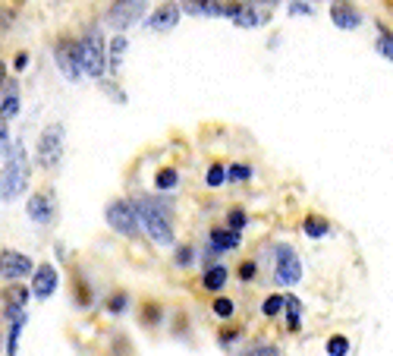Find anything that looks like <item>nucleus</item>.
<instances>
[{"instance_id":"obj_18","label":"nucleus","mask_w":393,"mask_h":356,"mask_svg":"<svg viewBox=\"0 0 393 356\" xmlns=\"http://www.w3.org/2000/svg\"><path fill=\"white\" fill-rule=\"evenodd\" d=\"M201 284H205V290H221L223 284H227V268H211V271L201 278Z\"/></svg>"},{"instance_id":"obj_26","label":"nucleus","mask_w":393,"mask_h":356,"mask_svg":"<svg viewBox=\"0 0 393 356\" xmlns=\"http://www.w3.org/2000/svg\"><path fill=\"white\" fill-rule=\"evenodd\" d=\"M177 171H161L157 173V190H170V186H177Z\"/></svg>"},{"instance_id":"obj_28","label":"nucleus","mask_w":393,"mask_h":356,"mask_svg":"<svg viewBox=\"0 0 393 356\" xmlns=\"http://www.w3.org/2000/svg\"><path fill=\"white\" fill-rule=\"evenodd\" d=\"M227 173H230V180H239V183H243V180H249L252 171H249V167H243V164H233Z\"/></svg>"},{"instance_id":"obj_30","label":"nucleus","mask_w":393,"mask_h":356,"mask_svg":"<svg viewBox=\"0 0 393 356\" xmlns=\"http://www.w3.org/2000/svg\"><path fill=\"white\" fill-rule=\"evenodd\" d=\"M19 328H23V318H19L16 325H13V331H10V344H6V350L10 353H16V340H19Z\"/></svg>"},{"instance_id":"obj_14","label":"nucleus","mask_w":393,"mask_h":356,"mask_svg":"<svg viewBox=\"0 0 393 356\" xmlns=\"http://www.w3.org/2000/svg\"><path fill=\"white\" fill-rule=\"evenodd\" d=\"M239 246V230H214L211 234V252H223V249H236Z\"/></svg>"},{"instance_id":"obj_15","label":"nucleus","mask_w":393,"mask_h":356,"mask_svg":"<svg viewBox=\"0 0 393 356\" xmlns=\"http://www.w3.org/2000/svg\"><path fill=\"white\" fill-rule=\"evenodd\" d=\"M331 16H333V23H337L340 28H355V26H359V13H355V10H353V6H343V4H333Z\"/></svg>"},{"instance_id":"obj_34","label":"nucleus","mask_w":393,"mask_h":356,"mask_svg":"<svg viewBox=\"0 0 393 356\" xmlns=\"http://www.w3.org/2000/svg\"><path fill=\"white\" fill-rule=\"evenodd\" d=\"M4 79H6V70H4V63H0V89H4Z\"/></svg>"},{"instance_id":"obj_23","label":"nucleus","mask_w":393,"mask_h":356,"mask_svg":"<svg viewBox=\"0 0 393 356\" xmlns=\"http://www.w3.org/2000/svg\"><path fill=\"white\" fill-rule=\"evenodd\" d=\"M214 315H221V318H230L233 315V300H227V296H217L214 300Z\"/></svg>"},{"instance_id":"obj_24","label":"nucleus","mask_w":393,"mask_h":356,"mask_svg":"<svg viewBox=\"0 0 393 356\" xmlns=\"http://www.w3.org/2000/svg\"><path fill=\"white\" fill-rule=\"evenodd\" d=\"M283 309V296H267L265 303H261V312H265V315H277V312Z\"/></svg>"},{"instance_id":"obj_12","label":"nucleus","mask_w":393,"mask_h":356,"mask_svg":"<svg viewBox=\"0 0 393 356\" xmlns=\"http://www.w3.org/2000/svg\"><path fill=\"white\" fill-rule=\"evenodd\" d=\"M26 212L32 221H38V224H48L50 217H54V202H50V195H32V199L26 202Z\"/></svg>"},{"instance_id":"obj_27","label":"nucleus","mask_w":393,"mask_h":356,"mask_svg":"<svg viewBox=\"0 0 393 356\" xmlns=\"http://www.w3.org/2000/svg\"><path fill=\"white\" fill-rule=\"evenodd\" d=\"M377 50H381L384 57H390V60H393V35L381 32V38H377Z\"/></svg>"},{"instance_id":"obj_17","label":"nucleus","mask_w":393,"mask_h":356,"mask_svg":"<svg viewBox=\"0 0 393 356\" xmlns=\"http://www.w3.org/2000/svg\"><path fill=\"white\" fill-rule=\"evenodd\" d=\"M233 19H236V26H243V28H255V26H261L267 19V13H255V10H233Z\"/></svg>"},{"instance_id":"obj_10","label":"nucleus","mask_w":393,"mask_h":356,"mask_svg":"<svg viewBox=\"0 0 393 356\" xmlns=\"http://www.w3.org/2000/svg\"><path fill=\"white\" fill-rule=\"evenodd\" d=\"M183 10L192 16H233L236 6H223L221 0H186Z\"/></svg>"},{"instance_id":"obj_7","label":"nucleus","mask_w":393,"mask_h":356,"mask_svg":"<svg viewBox=\"0 0 393 356\" xmlns=\"http://www.w3.org/2000/svg\"><path fill=\"white\" fill-rule=\"evenodd\" d=\"M32 271H35L32 259L23 256V252H13V249L0 252V278L16 281V278H26V274H32Z\"/></svg>"},{"instance_id":"obj_6","label":"nucleus","mask_w":393,"mask_h":356,"mask_svg":"<svg viewBox=\"0 0 393 356\" xmlns=\"http://www.w3.org/2000/svg\"><path fill=\"white\" fill-rule=\"evenodd\" d=\"M145 13V0H116L107 13V23L116 28H129Z\"/></svg>"},{"instance_id":"obj_9","label":"nucleus","mask_w":393,"mask_h":356,"mask_svg":"<svg viewBox=\"0 0 393 356\" xmlns=\"http://www.w3.org/2000/svg\"><path fill=\"white\" fill-rule=\"evenodd\" d=\"M54 54H57V63H60V70H63V76H67V79H79V76H82L76 45H67V41H60Z\"/></svg>"},{"instance_id":"obj_20","label":"nucleus","mask_w":393,"mask_h":356,"mask_svg":"<svg viewBox=\"0 0 393 356\" xmlns=\"http://www.w3.org/2000/svg\"><path fill=\"white\" fill-rule=\"evenodd\" d=\"M327 353H331V356H346L349 353V340L343 338V334H333V338L327 340Z\"/></svg>"},{"instance_id":"obj_4","label":"nucleus","mask_w":393,"mask_h":356,"mask_svg":"<svg viewBox=\"0 0 393 356\" xmlns=\"http://www.w3.org/2000/svg\"><path fill=\"white\" fill-rule=\"evenodd\" d=\"M107 224L116 230V234H139V212H135V205H129V202H111L107 205Z\"/></svg>"},{"instance_id":"obj_5","label":"nucleus","mask_w":393,"mask_h":356,"mask_svg":"<svg viewBox=\"0 0 393 356\" xmlns=\"http://www.w3.org/2000/svg\"><path fill=\"white\" fill-rule=\"evenodd\" d=\"M60 158H63V126L54 123L38 139V161H41V167H54Z\"/></svg>"},{"instance_id":"obj_8","label":"nucleus","mask_w":393,"mask_h":356,"mask_svg":"<svg viewBox=\"0 0 393 356\" xmlns=\"http://www.w3.org/2000/svg\"><path fill=\"white\" fill-rule=\"evenodd\" d=\"M299 274H302V268H299L296 252L287 249V246H280V249H277V281H280V284H296Z\"/></svg>"},{"instance_id":"obj_16","label":"nucleus","mask_w":393,"mask_h":356,"mask_svg":"<svg viewBox=\"0 0 393 356\" xmlns=\"http://www.w3.org/2000/svg\"><path fill=\"white\" fill-rule=\"evenodd\" d=\"M4 300H6V312H10V315H16V312H23V306H26L28 290L26 287H10L4 293Z\"/></svg>"},{"instance_id":"obj_32","label":"nucleus","mask_w":393,"mask_h":356,"mask_svg":"<svg viewBox=\"0 0 393 356\" xmlns=\"http://www.w3.org/2000/svg\"><path fill=\"white\" fill-rule=\"evenodd\" d=\"M189 252H192V249H179V265H189V259H192V256H189Z\"/></svg>"},{"instance_id":"obj_13","label":"nucleus","mask_w":393,"mask_h":356,"mask_svg":"<svg viewBox=\"0 0 393 356\" xmlns=\"http://www.w3.org/2000/svg\"><path fill=\"white\" fill-rule=\"evenodd\" d=\"M177 23H179V6H173V4L157 6L155 16L148 19V26H151V28H157V32H167V28H173Z\"/></svg>"},{"instance_id":"obj_11","label":"nucleus","mask_w":393,"mask_h":356,"mask_svg":"<svg viewBox=\"0 0 393 356\" xmlns=\"http://www.w3.org/2000/svg\"><path fill=\"white\" fill-rule=\"evenodd\" d=\"M54 290H57V268H54V265H41L38 271H35L32 293L38 296V300H48Z\"/></svg>"},{"instance_id":"obj_25","label":"nucleus","mask_w":393,"mask_h":356,"mask_svg":"<svg viewBox=\"0 0 393 356\" xmlns=\"http://www.w3.org/2000/svg\"><path fill=\"white\" fill-rule=\"evenodd\" d=\"M223 180H227V167H221V164H214L208 171V186H221Z\"/></svg>"},{"instance_id":"obj_22","label":"nucleus","mask_w":393,"mask_h":356,"mask_svg":"<svg viewBox=\"0 0 393 356\" xmlns=\"http://www.w3.org/2000/svg\"><path fill=\"white\" fill-rule=\"evenodd\" d=\"M305 234H309V237H324L327 234V221H321V217H305Z\"/></svg>"},{"instance_id":"obj_29","label":"nucleus","mask_w":393,"mask_h":356,"mask_svg":"<svg viewBox=\"0 0 393 356\" xmlns=\"http://www.w3.org/2000/svg\"><path fill=\"white\" fill-rule=\"evenodd\" d=\"M255 271H258L255 261H243V265H239V278L243 281H255Z\"/></svg>"},{"instance_id":"obj_1","label":"nucleus","mask_w":393,"mask_h":356,"mask_svg":"<svg viewBox=\"0 0 393 356\" xmlns=\"http://www.w3.org/2000/svg\"><path fill=\"white\" fill-rule=\"evenodd\" d=\"M26 183H28V158H26L23 145H16V149L10 151V158H6L4 171H0V202L19 199Z\"/></svg>"},{"instance_id":"obj_33","label":"nucleus","mask_w":393,"mask_h":356,"mask_svg":"<svg viewBox=\"0 0 393 356\" xmlns=\"http://www.w3.org/2000/svg\"><path fill=\"white\" fill-rule=\"evenodd\" d=\"M4 151H6V129L0 126V155H4Z\"/></svg>"},{"instance_id":"obj_21","label":"nucleus","mask_w":393,"mask_h":356,"mask_svg":"<svg viewBox=\"0 0 393 356\" xmlns=\"http://www.w3.org/2000/svg\"><path fill=\"white\" fill-rule=\"evenodd\" d=\"M283 306L289 309V331H299V300L296 296H283Z\"/></svg>"},{"instance_id":"obj_2","label":"nucleus","mask_w":393,"mask_h":356,"mask_svg":"<svg viewBox=\"0 0 393 356\" xmlns=\"http://www.w3.org/2000/svg\"><path fill=\"white\" fill-rule=\"evenodd\" d=\"M139 212V221L145 224V234H148L155 243H170L173 239V227H170V215H167V205L157 199H142L135 205Z\"/></svg>"},{"instance_id":"obj_31","label":"nucleus","mask_w":393,"mask_h":356,"mask_svg":"<svg viewBox=\"0 0 393 356\" xmlns=\"http://www.w3.org/2000/svg\"><path fill=\"white\" fill-rule=\"evenodd\" d=\"M243 224H245V215L243 212H230V227L233 230H243Z\"/></svg>"},{"instance_id":"obj_19","label":"nucleus","mask_w":393,"mask_h":356,"mask_svg":"<svg viewBox=\"0 0 393 356\" xmlns=\"http://www.w3.org/2000/svg\"><path fill=\"white\" fill-rule=\"evenodd\" d=\"M16 111H19V95H16V92H10V95H6L4 98V104H0V120H13V117H16Z\"/></svg>"},{"instance_id":"obj_3","label":"nucleus","mask_w":393,"mask_h":356,"mask_svg":"<svg viewBox=\"0 0 393 356\" xmlns=\"http://www.w3.org/2000/svg\"><path fill=\"white\" fill-rule=\"evenodd\" d=\"M79 50V67L82 72H89V76H104L107 63H104V41H101V32H89L82 41L76 45Z\"/></svg>"}]
</instances>
